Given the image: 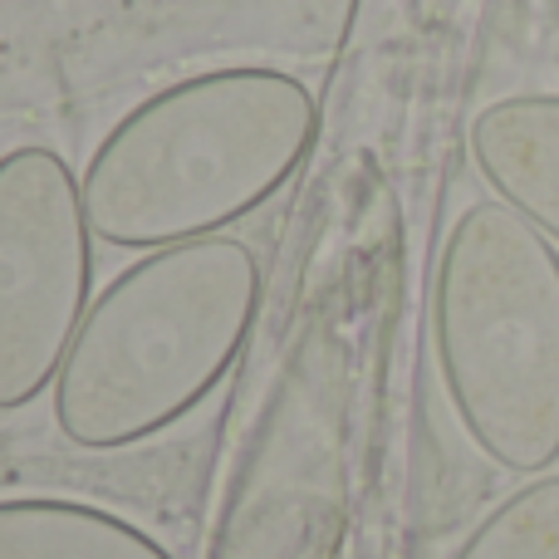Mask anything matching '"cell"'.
Segmentation results:
<instances>
[{"instance_id":"cell-2","label":"cell","mask_w":559,"mask_h":559,"mask_svg":"<svg viewBox=\"0 0 559 559\" xmlns=\"http://www.w3.org/2000/svg\"><path fill=\"white\" fill-rule=\"evenodd\" d=\"M261 261L212 236L123 265L94 295L49 403L64 442L123 452L177 427L236 368L261 314Z\"/></svg>"},{"instance_id":"cell-3","label":"cell","mask_w":559,"mask_h":559,"mask_svg":"<svg viewBox=\"0 0 559 559\" xmlns=\"http://www.w3.org/2000/svg\"><path fill=\"white\" fill-rule=\"evenodd\" d=\"M432 358L466 442L511 476L559 466V246L496 197L462 206L432 265Z\"/></svg>"},{"instance_id":"cell-5","label":"cell","mask_w":559,"mask_h":559,"mask_svg":"<svg viewBox=\"0 0 559 559\" xmlns=\"http://www.w3.org/2000/svg\"><path fill=\"white\" fill-rule=\"evenodd\" d=\"M466 153L486 197L506 202L515 216L559 246V94L525 88L501 94L472 114Z\"/></svg>"},{"instance_id":"cell-6","label":"cell","mask_w":559,"mask_h":559,"mask_svg":"<svg viewBox=\"0 0 559 559\" xmlns=\"http://www.w3.org/2000/svg\"><path fill=\"white\" fill-rule=\"evenodd\" d=\"M0 559H177L133 521L59 496L0 501Z\"/></svg>"},{"instance_id":"cell-1","label":"cell","mask_w":559,"mask_h":559,"mask_svg":"<svg viewBox=\"0 0 559 559\" xmlns=\"http://www.w3.org/2000/svg\"><path fill=\"white\" fill-rule=\"evenodd\" d=\"M319 143V98L271 64L202 69L133 104L88 153V226L118 251L212 241L280 197Z\"/></svg>"},{"instance_id":"cell-7","label":"cell","mask_w":559,"mask_h":559,"mask_svg":"<svg viewBox=\"0 0 559 559\" xmlns=\"http://www.w3.org/2000/svg\"><path fill=\"white\" fill-rule=\"evenodd\" d=\"M452 559H559V472L531 476L491 506Z\"/></svg>"},{"instance_id":"cell-4","label":"cell","mask_w":559,"mask_h":559,"mask_svg":"<svg viewBox=\"0 0 559 559\" xmlns=\"http://www.w3.org/2000/svg\"><path fill=\"white\" fill-rule=\"evenodd\" d=\"M84 187L55 147L0 153V413L55 388L94 305Z\"/></svg>"}]
</instances>
